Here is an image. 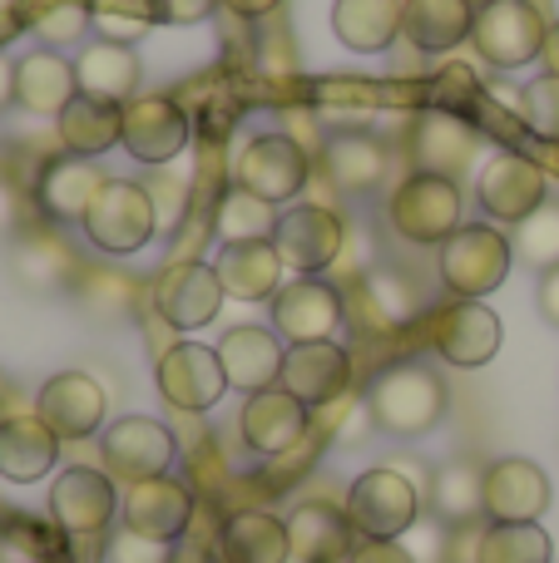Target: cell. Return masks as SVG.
I'll list each match as a JSON object with an SVG mask.
<instances>
[{
    "label": "cell",
    "mask_w": 559,
    "mask_h": 563,
    "mask_svg": "<svg viewBox=\"0 0 559 563\" xmlns=\"http://www.w3.org/2000/svg\"><path fill=\"white\" fill-rule=\"evenodd\" d=\"M0 20H10V0H0Z\"/></svg>",
    "instance_id": "obj_57"
},
{
    "label": "cell",
    "mask_w": 559,
    "mask_h": 563,
    "mask_svg": "<svg viewBox=\"0 0 559 563\" xmlns=\"http://www.w3.org/2000/svg\"><path fill=\"white\" fill-rule=\"evenodd\" d=\"M20 228V194L0 178V233H15Z\"/></svg>",
    "instance_id": "obj_52"
},
{
    "label": "cell",
    "mask_w": 559,
    "mask_h": 563,
    "mask_svg": "<svg viewBox=\"0 0 559 563\" xmlns=\"http://www.w3.org/2000/svg\"><path fill=\"white\" fill-rule=\"evenodd\" d=\"M436 109H451V114H465V109L481 99V85H475V69L471 65H446L436 69Z\"/></svg>",
    "instance_id": "obj_45"
},
{
    "label": "cell",
    "mask_w": 559,
    "mask_h": 563,
    "mask_svg": "<svg viewBox=\"0 0 559 563\" xmlns=\"http://www.w3.org/2000/svg\"><path fill=\"white\" fill-rule=\"evenodd\" d=\"M471 25L475 5H465V0H406L402 5V35L421 55H446V49L465 45Z\"/></svg>",
    "instance_id": "obj_31"
},
{
    "label": "cell",
    "mask_w": 559,
    "mask_h": 563,
    "mask_svg": "<svg viewBox=\"0 0 559 563\" xmlns=\"http://www.w3.org/2000/svg\"><path fill=\"white\" fill-rule=\"evenodd\" d=\"M99 455H105V475L139 485V479H158L174 470L178 440L164 420L154 416H119L99 430Z\"/></svg>",
    "instance_id": "obj_5"
},
{
    "label": "cell",
    "mask_w": 559,
    "mask_h": 563,
    "mask_svg": "<svg viewBox=\"0 0 559 563\" xmlns=\"http://www.w3.org/2000/svg\"><path fill=\"white\" fill-rule=\"evenodd\" d=\"M545 75H559V20L550 25V35H545Z\"/></svg>",
    "instance_id": "obj_55"
},
{
    "label": "cell",
    "mask_w": 559,
    "mask_h": 563,
    "mask_svg": "<svg viewBox=\"0 0 559 563\" xmlns=\"http://www.w3.org/2000/svg\"><path fill=\"white\" fill-rule=\"evenodd\" d=\"M213 273L233 301H273L283 291L287 267L267 238V243H223L213 257Z\"/></svg>",
    "instance_id": "obj_27"
},
{
    "label": "cell",
    "mask_w": 559,
    "mask_h": 563,
    "mask_svg": "<svg viewBox=\"0 0 559 563\" xmlns=\"http://www.w3.org/2000/svg\"><path fill=\"white\" fill-rule=\"evenodd\" d=\"M158 5V25H198L218 10V0H154Z\"/></svg>",
    "instance_id": "obj_49"
},
{
    "label": "cell",
    "mask_w": 559,
    "mask_h": 563,
    "mask_svg": "<svg viewBox=\"0 0 559 563\" xmlns=\"http://www.w3.org/2000/svg\"><path fill=\"white\" fill-rule=\"evenodd\" d=\"M124 154L144 168H168L188 148V114L168 95H139L124 104Z\"/></svg>",
    "instance_id": "obj_10"
},
{
    "label": "cell",
    "mask_w": 559,
    "mask_h": 563,
    "mask_svg": "<svg viewBox=\"0 0 559 563\" xmlns=\"http://www.w3.org/2000/svg\"><path fill=\"white\" fill-rule=\"evenodd\" d=\"M59 435L40 416H10L0 420V479L10 485H35L55 470Z\"/></svg>",
    "instance_id": "obj_29"
},
{
    "label": "cell",
    "mask_w": 559,
    "mask_h": 563,
    "mask_svg": "<svg viewBox=\"0 0 559 563\" xmlns=\"http://www.w3.org/2000/svg\"><path fill=\"white\" fill-rule=\"evenodd\" d=\"M287 539H293V559L303 563H347L357 549V529L347 509L327 505V499H307L287 515Z\"/></svg>",
    "instance_id": "obj_26"
},
{
    "label": "cell",
    "mask_w": 559,
    "mask_h": 563,
    "mask_svg": "<svg viewBox=\"0 0 559 563\" xmlns=\"http://www.w3.org/2000/svg\"><path fill=\"white\" fill-rule=\"evenodd\" d=\"M25 563H30V559H25Z\"/></svg>",
    "instance_id": "obj_58"
},
{
    "label": "cell",
    "mask_w": 559,
    "mask_h": 563,
    "mask_svg": "<svg viewBox=\"0 0 559 563\" xmlns=\"http://www.w3.org/2000/svg\"><path fill=\"white\" fill-rule=\"evenodd\" d=\"M6 104H15V65L0 55V109Z\"/></svg>",
    "instance_id": "obj_54"
},
{
    "label": "cell",
    "mask_w": 559,
    "mask_h": 563,
    "mask_svg": "<svg viewBox=\"0 0 559 563\" xmlns=\"http://www.w3.org/2000/svg\"><path fill=\"white\" fill-rule=\"evenodd\" d=\"M277 386L293 390L307 410H322L332 400H342L347 386H352V356L337 341H297L283 356Z\"/></svg>",
    "instance_id": "obj_18"
},
{
    "label": "cell",
    "mask_w": 559,
    "mask_h": 563,
    "mask_svg": "<svg viewBox=\"0 0 559 563\" xmlns=\"http://www.w3.org/2000/svg\"><path fill=\"white\" fill-rule=\"evenodd\" d=\"M79 99L75 59H65L59 49H30L25 59H15V104L25 114L59 119Z\"/></svg>",
    "instance_id": "obj_23"
},
{
    "label": "cell",
    "mask_w": 559,
    "mask_h": 563,
    "mask_svg": "<svg viewBox=\"0 0 559 563\" xmlns=\"http://www.w3.org/2000/svg\"><path fill=\"white\" fill-rule=\"evenodd\" d=\"M431 505L446 525H471V519L485 509V470H475L471 460L441 465L431 479Z\"/></svg>",
    "instance_id": "obj_38"
},
{
    "label": "cell",
    "mask_w": 559,
    "mask_h": 563,
    "mask_svg": "<svg viewBox=\"0 0 559 563\" xmlns=\"http://www.w3.org/2000/svg\"><path fill=\"white\" fill-rule=\"evenodd\" d=\"M317 114L337 134H362V124L376 114V85L372 79H352V75L322 79L317 85Z\"/></svg>",
    "instance_id": "obj_37"
},
{
    "label": "cell",
    "mask_w": 559,
    "mask_h": 563,
    "mask_svg": "<svg viewBox=\"0 0 559 563\" xmlns=\"http://www.w3.org/2000/svg\"><path fill=\"white\" fill-rule=\"evenodd\" d=\"M446 380L436 376L426 361H396L366 390V416L376 420V430L396 440H416L426 430L441 426L446 416Z\"/></svg>",
    "instance_id": "obj_1"
},
{
    "label": "cell",
    "mask_w": 559,
    "mask_h": 563,
    "mask_svg": "<svg viewBox=\"0 0 559 563\" xmlns=\"http://www.w3.org/2000/svg\"><path fill=\"white\" fill-rule=\"evenodd\" d=\"M89 15L105 30V40H119V45H134L144 30L158 25L154 0H89Z\"/></svg>",
    "instance_id": "obj_42"
},
{
    "label": "cell",
    "mask_w": 559,
    "mask_h": 563,
    "mask_svg": "<svg viewBox=\"0 0 559 563\" xmlns=\"http://www.w3.org/2000/svg\"><path fill=\"white\" fill-rule=\"evenodd\" d=\"M307 174H313V158L297 144L287 129H273V134H257L243 144V154L233 158V184L257 194L263 203H287L307 188Z\"/></svg>",
    "instance_id": "obj_8"
},
{
    "label": "cell",
    "mask_w": 559,
    "mask_h": 563,
    "mask_svg": "<svg viewBox=\"0 0 559 563\" xmlns=\"http://www.w3.org/2000/svg\"><path fill=\"white\" fill-rule=\"evenodd\" d=\"M475 154H481V129L465 114H451V109H426L412 129V158L421 174H441L451 184H461L475 168Z\"/></svg>",
    "instance_id": "obj_14"
},
{
    "label": "cell",
    "mask_w": 559,
    "mask_h": 563,
    "mask_svg": "<svg viewBox=\"0 0 559 563\" xmlns=\"http://www.w3.org/2000/svg\"><path fill=\"white\" fill-rule=\"evenodd\" d=\"M342 243H347V228L332 208L322 203H297L277 218V233H273V247L283 257V267L303 277H317L322 267H332L342 257Z\"/></svg>",
    "instance_id": "obj_11"
},
{
    "label": "cell",
    "mask_w": 559,
    "mask_h": 563,
    "mask_svg": "<svg viewBox=\"0 0 559 563\" xmlns=\"http://www.w3.org/2000/svg\"><path fill=\"white\" fill-rule=\"evenodd\" d=\"M85 238L89 247L109 257H134L139 247L154 243L158 233V218H154V198H149L144 184L134 178H109L99 184V194L89 198V213H85Z\"/></svg>",
    "instance_id": "obj_3"
},
{
    "label": "cell",
    "mask_w": 559,
    "mask_h": 563,
    "mask_svg": "<svg viewBox=\"0 0 559 563\" xmlns=\"http://www.w3.org/2000/svg\"><path fill=\"white\" fill-rule=\"evenodd\" d=\"M10 273L35 291H59L79 277V267H75V253L55 233H25L10 247Z\"/></svg>",
    "instance_id": "obj_35"
},
{
    "label": "cell",
    "mask_w": 559,
    "mask_h": 563,
    "mask_svg": "<svg viewBox=\"0 0 559 563\" xmlns=\"http://www.w3.org/2000/svg\"><path fill=\"white\" fill-rule=\"evenodd\" d=\"M550 509V475L535 460L505 455L495 465H485V509L481 515L491 525H540V515Z\"/></svg>",
    "instance_id": "obj_16"
},
{
    "label": "cell",
    "mask_w": 559,
    "mask_h": 563,
    "mask_svg": "<svg viewBox=\"0 0 559 563\" xmlns=\"http://www.w3.org/2000/svg\"><path fill=\"white\" fill-rule=\"evenodd\" d=\"M475 198L501 223H525L535 208L550 203V178L525 154H495L475 178Z\"/></svg>",
    "instance_id": "obj_13"
},
{
    "label": "cell",
    "mask_w": 559,
    "mask_h": 563,
    "mask_svg": "<svg viewBox=\"0 0 559 563\" xmlns=\"http://www.w3.org/2000/svg\"><path fill=\"white\" fill-rule=\"evenodd\" d=\"M35 416L45 420L59 440H89L105 430L109 406H105V390H99L95 376H85V371H59V376H50L45 386H40Z\"/></svg>",
    "instance_id": "obj_20"
},
{
    "label": "cell",
    "mask_w": 559,
    "mask_h": 563,
    "mask_svg": "<svg viewBox=\"0 0 559 563\" xmlns=\"http://www.w3.org/2000/svg\"><path fill=\"white\" fill-rule=\"evenodd\" d=\"M20 20H25L40 40H50V45H69V40H79L95 25L89 0H25Z\"/></svg>",
    "instance_id": "obj_40"
},
{
    "label": "cell",
    "mask_w": 559,
    "mask_h": 563,
    "mask_svg": "<svg viewBox=\"0 0 559 563\" xmlns=\"http://www.w3.org/2000/svg\"><path fill=\"white\" fill-rule=\"evenodd\" d=\"M515 247L501 228L491 223H461L451 238L441 243V287L451 297H491L505 277H511Z\"/></svg>",
    "instance_id": "obj_4"
},
{
    "label": "cell",
    "mask_w": 559,
    "mask_h": 563,
    "mask_svg": "<svg viewBox=\"0 0 559 563\" xmlns=\"http://www.w3.org/2000/svg\"><path fill=\"white\" fill-rule=\"evenodd\" d=\"M347 563H416V559L412 549H402V539H357Z\"/></svg>",
    "instance_id": "obj_48"
},
{
    "label": "cell",
    "mask_w": 559,
    "mask_h": 563,
    "mask_svg": "<svg viewBox=\"0 0 559 563\" xmlns=\"http://www.w3.org/2000/svg\"><path fill=\"white\" fill-rule=\"evenodd\" d=\"M105 174L95 168V158H75V154H55L35 178V203L50 223H85L89 198L99 194Z\"/></svg>",
    "instance_id": "obj_25"
},
{
    "label": "cell",
    "mask_w": 559,
    "mask_h": 563,
    "mask_svg": "<svg viewBox=\"0 0 559 563\" xmlns=\"http://www.w3.org/2000/svg\"><path fill=\"white\" fill-rule=\"evenodd\" d=\"M511 247H515V257H520V263L540 267V273L559 267V203L535 208L525 223H515Z\"/></svg>",
    "instance_id": "obj_41"
},
{
    "label": "cell",
    "mask_w": 559,
    "mask_h": 563,
    "mask_svg": "<svg viewBox=\"0 0 559 563\" xmlns=\"http://www.w3.org/2000/svg\"><path fill=\"white\" fill-rule=\"evenodd\" d=\"M362 291H366V307L382 321H392V327H402V321H412L416 311H421V297H416L412 282L402 273H366Z\"/></svg>",
    "instance_id": "obj_43"
},
{
    "label": "cell",
    "mask_w": 559,
    "mask_h": 563,
    "mask_svg": "<svg viewBox=\"0 0 559 563\" xmlns=\"http://www.w3.org/2000/svg\"><path fill=\"white\" fill-rule=\"evenodd\" d=\"M154 386L174 410H188V416L213 410L228 390L218 346H204V341H174L154 366Z\"/></svg>",
    "instance_id": "obj_9"
},
{
    "label": "cell",
    "mask_w": 559,
    "mask_h": 563,
    "mask_svg": "<svg viewBox=\"0 0 559 563\" xmlns=\"http://www.w3.org/2000/svg\"><path fill=\"white\" fill-rule=\"evenodd\" d=\"M347 519L362 539H402L421 515V495L416 485L392 465H376L352 479L347 489Z\"/></svg>",
    "instance_id": "obj_7"
},
{
    "label": "cell",
    "mask_w": 559,
    "mask_h": 563,
    "mask_svg": "<svg viewBox=\"0 0 559 563\" xmlns=\"http://www.w3.org/2000/svg\"><path fill=\"white\" fill-rule=\"evenodd\" d=\"M149 188V198H154V218H158V233H168V228L184 218V208H188V194H184V178L178 174H168V168H158V178L154 184H144Z\"/></svg>",
    "instance_id": "obj_47"
},
{
    "label": "cell",
    "mask_w": 559,
    "mask_h": 563,
    "mask_svg": "<svg viewBox=\"0 0 559 563\" xmlns=\"http://www.w3.org/2000/svg\"><path fill=\"white\" fill-rule=\"evenodd\" d=\"M402 5L406 0H337L332 35L357 55H382L402 35Z\"/></svg>",
    "instance_id": "obj_32"
},
{
    "label": "cell",
    "mask_w": 559,
    "mask_h": 563,
    "mask_svg": "<svg viewBox=\"0 0 559 563\" xmlns=\"http://www.w3.org/2000/svg\"><path fill=\"white\" fill-rule=\"evenodd\" d=\"M55 129H59V144H65V154L99 158V154H109V148L119 144V134H124V109L105 104V99L79 95L75 104H69L65 114L55 119Z\"/></svg>",
    "instance_id": "obj_33"
},
{
    "label": "cell",
    "mask_w": 559,
    "mask_h": 563,
    "mask_svg": "<svg viewBox=\"0 0 559 563\" xmlns=\"http://www.w3.org/2000/svg\"><path fill=\"white\" fill-rule=\"evenodd\" d=\"M550 534L540 525H485L481 563H550Z\"/></svg>",
    "instance_id": "obj_39"
},
{
    "label": "cell",
    "mask_w": 559,
    "mask_h": 563,
    "mask_svg": "<svg viewBox=\"0 0 559 563\" xmlns=\"http://www.w3.org/2000/svg\"><path fill=\"white\" fill-rule=\"evenodd\" d=\"M218 559L223 563H287L293 559L287 519L263 515V509H243V515L223 519V529H218Z\"/></svg>",
    "instance_id": "obj_30"
},
{
    "label": "cell",
    "mask_w": 559,
    "mask_h": 563,
    "mask_svg": "<svg viewBox=\"0 0 559 563\" xmlns=\"http://www.w3.org/2000/svg\"><path fill=\"white\" fill-rule=\"evenodd\" d=\"M238 426H243V445L253 450V455L277 460L307 440L313 410H307L293 390L267 386V390H253V396L243 400V420H238Z\"/></svg>",
    "instance_id": "obj_21"
},
{
    "label": "cell",
    "mask_w": 559,
    "mask_h": 563,
    "mask_svg": "<svg viewBox=\"0 0 559 563\" xmlns=\"http://www.w3.org/2000/svg\"><path fill=\"white\" fill-rule=\"evenodd\" d=\"M481 534L475 525H456L451 539H446V563H481Z\"/></svg>",
    "instance_id": "obj_50"
},
{
    "label": "cell",
    "mask_w": 559,
    "mask_h": 563,
    "mask_svg": "<svg viewBox=\"0 0 559 563\" xmlns=\"http://www.w3.org/2000/svg\"><path fill=\"white\" fill-rule=\"evenodd\" d=\"M105 563H174V544L134 534V529H119L105 544Z\"/></svg>",
    "instance_id": "obj_46"
},
{
    "label": "cell",
    "mask_w": 559,
    "mask_h": 563,
    "mask_svg": "<svg viewBox=\"0 0 559 563\" xmlns=\"http://www.w3.org/2000/svg\"><path fill=\"white\" fill-rule=\"evenodd\" d=\"M223 282H218L213 263H174L154 282V311L174 331H198L223 311Z\"/></svg>",
    "instance_id": "obj_15"
},
{
    "label": "cell",
    "mask_w": 559,
    "mask_h": 563,
    "mask_svg": "<svg viewBox=\"0 0 559 563\" xmlns=\"http://www.w3.org/2000/svg\"><path fill=\"white\" fill-rule=\"evenodd\" d=\"M342 327V291L322 277H297L283 282L273 297V331L297 346V341H332Z\"/></svg>",
    "instance_id": "obj_17"
},
{
    "label": "cell",
    "mask_w": 559,
    "mask_h": 563,
    "mask_svg": "<svg viewBox=\"0 0 559 563\" xmlns=\"http://www.w3.org/2000/svg\"><path fill=\"white\" fill-rule=\"evenodd\" d=\"M114 509H119V495H114V479H109L105 470L75 465L50 485V519L75 539L105 534L109 519H114Z\"/></svg>",
    "instance_id": "obj_19"
},
{
    "label": "cell",
    "mask_w": 559,
    "mask_h": 563,
    "mask_svg": "<svg viewBox=\"0 0 559 563\" xmlns=\"http://www.w3.org/2000/svg\"><path fill=\"white\" fill-rule=\"evenodd\" d=\"M431 346L446 366L475 371L485 361H495V351H501V317L475 297H456L451 307H441L431 317Z\"/></svg>",
    "instance_id": "obj_12"
},
{
    "label": "cell",
    "mask_w": 559,
    "mask_h": 563,
    "mask_svg": "<svg viewBox=\"0 0 559 563\" xmlns=\"http://www.w3.org/2000/svg\"><path fill=\"white\" fill-rule=\"evenodd\" d=\"M545 15L530 0H495V5L475 10L471 45L491 69H525L545 55Z\"/></svg>",
    "instance_id": "obj_6"
},
{
    "label": "cell",
    "mask_w": 559,
    "mask_h": 563,
    "mask_svg": "<svg viewBox=\"0 0 559 563\" xmlns=\"http://www.w3.org/2000/svg\"><path fill=\"white\" fill-rule=\"evenodd\" d=\"M283 356H287V346L277 341V331H267V327H233L218 341V361H223L228 390H248V396L277 386Z\"/></svg>",
    "instance_id": "obj_24"
},
{
    "label": "cell",
    "mask_w": 559,
    "mask_h": 563,
    "mask_svg": "<svg viewBox=\"0 0 559 563\" xmlns=\"http://www.w3.org/2000/svg\"><path fill=\"white\" fill-rule=\"evenodd\" d=\"M139 55L134 45H119V40H95V45L79 49L75 59V79H79V95L89 99H105V104L124 109L129 99H139Z\"/></svg>",
    "instance_id": "obj_28"
},
{
    "label": "cell",
    "mask_w": 559,
    "mask_h": 563,
    "mask_svg": "<svg viewBox=\"0 0 559 563\" xmlns=\"http://www.w3.org/2000/svg\"><path fill=\"white\" fill-rule=\"evenodd\" d=\"M327 174H332V184L342 194H372L392 174V154L372 134H332V144H327Z\"/></svg>",
    "instance_id": "obj_34"
},
{
    "label": "cell",
    "mask_w": 559,
    "mask_h": 563,
    "mask_svg": "<svg viewBox=\"0 0 559 563\" xmlns=\"http://www.w3.org/2000/svg\"><path fill=\"white\" fill-rule=\"evenodd\" d=\"M277 218L283 213H277L273 203H263L257 194L233 184L213 208V233L223 238V243H267V238L277 233Z\"/></svg>",
    "instance_id": "obj_36"
},
{
    "label": "cell",
    "mask_w": 559,
    "mask_h": 563,
    "mask_svg": "<svg viewBox=\"0 0 559 563\" xmlns=\"http://www.w3.org/2000/svg\"><path fill=\"white\" fill-rule=\"evenodd\" d=\"M461 208H465L461 203V184H451V178H441V174H421V168H412V174L386 194V228H392L402 243H412V247H441L446 238L465 223Z\"/></svg>",
    "instance_id": "obj_2"
},
{
    "label": "cell",
    "mask_w": 559,
    "mask_h": 563,
    "mask_svg": "<svg viewBox=\"0 0 559 563\" xmlns=\"http://www.w3.org/2000/svg\"><path fill=\"white\" fill-rule=\"evenodd\" d=\"M218 5H228L238 20H263V15H273L283 0H218Z\"/></svg>",
    "instance_id": "obj_53"
},
{
    "label": "cell",
    "mask_w": 559,
    "mask_h": 563,
    "mask_svg": "<svg viewBox=\"0 0 559 563\" xmlns=\"http://www.w3.org/2000/svg\"><path fill=\"white\" fill-rule=\"evenodd\" d=\"M520 119L535 129L540 139L559 144V75H540L525 85L520 95Z\"/></svg>",
    "instance_id": "obj_44"
},
{
    "label": "cell",
    "mask_w": 559,
    "mask_h": 563,
    "mask_svg": "<svg viewBox=\"0 0 559 563\" xmlns=\"http://www.w3.org/2000/svg\"><path fill=\"white\" fill-rule=\"evenodd\" d=\"M119 519H124V529H134V534L178 544V539L188 534V525H194V495H188V485L174 475L139 479V485L124 489Z\"/></svg>",
    "instance_id": "obj_22"
},
{
    "label": "cell",
    "mask_w": 559,
    "mask_h": 563,
    "mask_svg": "<svg viewBox=\"0 0 559 563\" xmlns=\"http://www.w3.org/2000/svg\"><path fill=\"white\" fill-rule=\"evenodd\" d=\"M465 5H475V10H485V5H495V0H465Z\"/></svg>",
    "instance_id": "obj_56"
},
{
    "label": "cell",
    "mask_w": 559,
    "mask_h": 563,
    "mask_svg": "<svg viewBox=\"0 0 559 563\" xmlns=\"http://www.w3.org/2000/svg\"><path fill=\"white\" fill-rule=\"evenodd\" d=\"M540 317L550 321V327H559V267H550V273L540 277Z\"/></svg>",
    "instance_id": "obj_51"
}]
</instances>
